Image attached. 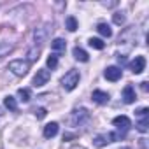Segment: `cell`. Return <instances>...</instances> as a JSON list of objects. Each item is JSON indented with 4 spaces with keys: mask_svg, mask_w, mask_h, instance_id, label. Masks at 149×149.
Segmentation results:
<instances>
[{
    "mask_svg": "<svg viewBox=\"0 0 149 149\" xmlns=\"http://www.w3.org/2000/svg\"><path fill=\"white\" fill-rule=\"evenodd\" d=\"M90 119V112H88V109H84V107H77V109H74L72 112H70V116L67 118V123H68V126H81L83 123H86Z\"/></svg>",
    "mask_w": 149,
    "mask_h": 149,
    "instance_id": "6da1fadb",
    "label": "cell"
},
{
    "mask_svg": "<svg viewBox=\"0 0 149 149\" xmlns=\"http://www.w3.org/2000/svg\"><path fill=\"white\" fill-rule=\"evenodd\" d=\"M79 79H81V76H79L77 70H68L65 76L61 77V86H63V90H65V91L76 90L77 84H79Z\"/></svg>",
    "mask_w": 149,
    "mask_h": 149,
    "instance_id": "7a4b0ae2",
    "label": "cell"
},
{
    "mask_svg": "<svg viewBox=\"0 0 149 149\" xmlns=\"http://www.w3.org/2000/svg\"><path fill=\"white\" fill-rule=\"evenodd\" d=\"M9 70L14 74V76L23 77V76H26L28 70H30V63L25 61V60H14V61L9 63Z\"/></svg>",
    "mask_w": 149,
    "mask_h": 149,
    "instance_id": "3957f363",
    "label": "cell"
},
{
    "mask_svg": "<svg viewBox=\"0 0 149 149\" xmlns=\"http://www.w3.org/2000/svg\"><path fill=\"white\" fill-rule=\"evenodd\" d=\"M51 30H53V28H51V25H49V23H46V25H42V26L35 28V30H33V42H35V46L44 44V42L47 40V35H49V32H51Z\"/></svg>",
    "mask_w": 149,
    "mask_h": 149,
    "instance_id": "277c9868",
    "label": "cell"
},
{
    "mask_svg": "<svg viewBox=\"0 0 149 149\" xmlns=\"http://www.w3.org/2000/svg\"><path fill=\"white\" fill-rule=\"evenodd\" d=\"M119 139V133H112V132H109V133H100V135H97L95 139H93V144H95V147H104V146H107L109 142H114V140H118Z\"/></svg>",
    "mask_w": 149,
    "mask_h": 149,
    "instance_id": "5b68a950",
    "label": "cell"
},
{
    "mask_svg": "<svg viewBox=\"0 0 149 149\" xmlns=\"http://www.w3.org/2000/svg\"><path fill=\"white\" fill-rule=\"evenodd\" d=\"M51 79V72L47 70V68H40V70H37V74L33 76V86L35 88H40V86H44V84H47V81Z\"/></svg>",
    "mask_w": 149,
    "mask_h": 149,
    "instance_id": "8992f818",
    "label": "cell"
},
{
    "mask_svg": "<svg viewBox=\"0 0 149 149\" xmlns=\"http://www.w3.org/2000/svg\"><path fill=\"white\" fill-rule=\"evenodd\" d=\"M112 125H114L118 130H121V135H125V133L128 132V128L132 126V121H130L128 116H116V118L112 119Z\"/></svg>",
    "mask_w": 149,
    "mask_h": 149,
    "instance_id": "52a82bcc",
    "label": "cell"
},
{
    "mask_svg": "<svg viewBox=\"0 0 149 149\" xmlns=\"http://www.w3.org/2000/svg\"><path fill=\"white\" fill-rule=\"evenodd\" d=\"M104 76H105V79L107 81H112V83H116V81H119L121 79V76H123V70L119 68V67H107L105 68V72H104Z\"/></svg>",
    "mask_w": 149,
    "mask_h": 149,
    "instance_id": "ba28073f",
    "label": "cell"
},
{
    "mask_svg": "<svg viewBox=\"0 0 149 149\" xmlns=\"http://www.w3.org/2000/svg\"><path fill=\"white\" fill-rule=\"evenodd\" d=\"M91 98H93V102L98 104V105L109 104V93H107V91H102V90H95V91L91 93Z\"/></svg>",
    "mask_w": 149,
    "mask_h": 149,
    "instance_id": "9c48e42d",
    "label": "cell"
},
{
    "mask_svg": "<svg viewBox=\"0 0 149 149\" xmlns=\"http://www.w3.org/2000/svg\"><path fill=\"white\" fill-rule=\"evenodd\" d=\"M130 68H132L133 74L144 72V68H146V58H144V56H135V60L130 63Z\"/></svg>",
    "mask_w": 149,
    "mask_h": 149,
    "instance_id": "30bf717a",
    "label": "cell"
},
{
    "mask_svg": "<svg viewBox=\"0 0 149 149\" xmlns=\"http://www.w3.org/2000/svg\"><path fill=\"white\" fill-rule=\"evenodd\" d=\"M137 98H135V90H133V86H125L123 88V102L125 104H133Z\"/></svg>",
    "mask_w": 149,
    "mask_h": 149,
    "instance_id": "8fae6325",
    "label": "cell"
},
{
    "mask_svg": "<svg viewBox=\"0 0 149 149\" xmlns=\"http://www.w3.org/2000/svg\"><path fill=\"white\" fill-rule=\"evenodd\" d=\"M58 128H60L58 123H54V121H53V123H47V125L44 126V137H46V139H53V137L58 133Z\"/></svg>",
    "mask_w": 149,
    "mask_h": 149,
    "instance_id": "7c38bea8",
    "label": "cell"
},
{
    "mask_svg": "<svg viewBox=\"0 0 149 149\" xmlns=\"http://www.w3.org/2000/svg\"><path fill=\"white\" fill-rule=\"evenodd\" d=\"M13 51H14V46L13 44H9V42H0V60L6 58V56H9Z\"/></svg>",
    "mask_w": 149,
    "mask_h": 149,
    "instance_id": "4fadbf2b",
    "label": "cell"
},
{
    "mask_svg": "<svg viewBox=\"0 0 149 149\" xmlns=\"http://www.w3.org/2000/svg\"><path fill=\"white\" fill-rule=\"evenodd\" d=\"M74 58L76 60H79V61H88L90 60V56H88V53L83 49V47H74Z\"/></svg>",
    "mask_w": 149,
    "mask_h": 149,
    "instance_id": "5bb4252c",
    "label": "cell"
},
{
    "mask_svg": "<svg viewBox=\"0 0 149 149\" xmlns=\"http://www.w3.org/2000/svg\"><path fill=\"white\" fill-rule=\"evenodd\" d=\"M97 32L102 35V37H111L112 35V30H111V26L107 25V23H98V26H97Z\"/></svg>",
    "mask_w": 149,
    "mask_h": 149,
    "instance_id": "9a60e30c",
    "label": "cell"
},
{
    "mask_svg": "<svg viewBox=\"0 0 149 149\" xmlns=\"http://www.w3.org/2000/svg\"><path fill=\"white\" fill-rule=\"evenodd\" d=\"M133 35H135V30H133V28L125 30V32L119 35V44H125V42H128V40H130V42H133V39H132Z\"/></svg>",
    "mask_w": 149,
    "mask_h": 149,
    "instance_id": "2e32d148",
    "label": "cell"
},
{
    "mask_svg": "<svg viewBox=\"0 0 149 149\" xmlns=\"http://www.w3.org/2000/svg\"><path fill=\"white\" fill-rule=\"evenodd\" d=\"M65 47H67V42H65L63 39H54V40L51 42V49H53V51H56V53L65 51Z\"/></svg>",
    "mask_w": 149,
    "mask_h": 149,
    "instance_id": "e0dca14e",
    "label": "cell"
},
{
    "mask_svg": "<svg viewBox=\"0 0 149 149\" xmlns=\"http://www.w3.org/2000/svg\"><path fill=\"white\" fill-rule=\"evenodd\" d=\"M4 105H6L9 111H13V112H16V111H18V102H16V98H14V97H11V95L4 98Z\"/></svg>",
    "mask_w": 149,
    "mask_h": 149,
    "instance_id": "ac0fdd59",
    "label": "cell"
},
{
    "mask_svg": "<svg viewBox=\"0 0 149 149\" xmlns=\"http://www.w3.org/2000/svg\"><path fill=\"white\" fill-rule=\"evenodd\" d=\"M88 44H90L93 49H98V51H102V49L105 47V42H104L102 39H97V37H91V39L88 40Z\"/></svg>",
    "mask_w": 149,
    "mask_h": 149,
    "instance_id": "d6986e66",
    "label": "cell"
},
{
    "mask_svg": "<svg viewBox=\"0 0 149 149\" xmlns=\"http://www.w3.org/2000/svg\"><path fill=\"white\" fill-rule=\"evenodd\" d=\"M39 54H40V49H39L37 46L30 47L28 53H26V56H28V63H30V61H37V60H39Z\"/></svg>",
    "mask_w": 149,
    "mask_h": 149,
    "instance_id": "ffe728a7",
    "label": "cell"
},
{
    "mask_svg": "<svg viewBox=\"0 0 149 149\" xmlns=\"http://www.w3.org/2000/svg\"><path fill=\"white\" fill-rule=\"evenodd\" d=\"M65 26H67L68 32H76V30H77V19L74 18V16H68V18L65 19Z\"/></svg>",
    "mask_w": 149,
    "mask_h": 149,
    "instance_id": "44dd1931",
    "label": "cell"
},
{
    "mask_svg": "<svg viewBox=\"0 0 149 149\" xmlns=\"http://www.w3.org/2000/svg\"><path fill=\"white\" fill-rule=\"evenodd\" d=\"M137 130H139L140 133H146V132L149 130V118H142V119L137 123Z\"/></svg>",
    "mask_w": 149,
    "mask_h": 149,
    "instance_id": "7402d4cb",
    "label": "cell"
},
{
    "mask_svg": "<svg viewBox=\"0 0 149 149\" xmlns=\"http://www.w3.org/2000/svg\"><path fill=\"white\" fill-rule=\"evenodd\" d=\"M18 95H19V100H23V102H30V98H32V93H30L28 88H21V90H18Z\"/></svg>",
    "mask_w": 149,
    "mask_h": 149,
    "instance_id": "603a6c76",
    "label": "cell"
},
{
    "mask_svg": "<svg viewBox=\"0 0 149 149\" xmlns=\"http://www.w3.org/2000/svg\"><path fill=\"white\" fill-rule=\"evenodd\" d=\"M56 67H58V54H49V58H47V68L54 70Z\"/></svg>",
    "mask_w": 149,
    "mask_h": 149,
    "instance_id": "cb8c5ba5",
    "label": "cell"
},
{
    "mask_svg": "<svg viewBox=\"0 0 149 149\" xmlns=\"http://www.w3.org/2000/svg\"><path fill=\"white\" fill-rule=\"evenodd\" d=\"M112 19H114L116 25H123V23H125V16H123V13H116V14L112 16Z\"/></svg>",
    "mask_w": 149,
    "mask_h": 149,
    "instance_id": "d4e9b609",
    "label": "cell"
},
{
    "mask_svg": "<svg viewBox=\"0 0 149 149\" xmlns=\"http://www.w3.org/2000/svg\"><path fill=\"white\" fill-rule=\"evenodd\" d=\"M135 114H137L139 118H149V109H147V107H142V109H139Z\"/></svg>",
    "mask_w": 149,
    "mask_h": 149,
    "instance_id": "484cf974",
    "label": "cell"
},
{
    "mask_svg": "<svg viewBox=\"0 0 149 149\" xmlns=\"http://www.w3.org/2000/svg\"><path fill=\"white\" fill-rule=\"evenodd\" d=\"M46 109H42V107H39V109H35V116H37V119H42V118H46Z\"/></svg>",
    "mask_w": 149,
    "mask_h": 149,
    "instance_id": "4316f807",
    "label": "cell"
},
{
    "mask_svg": "<svg viewBox=\"0 0 149 149\" xmlns=\"http://www.w3.org/2000/svg\"><path fill=\"white\" fill-rule=\"evenodd\" d=\"M140 88H142V91H147V83H146V81L140 83Z\"/></svg>",
    "mask_w": 149,
    "mask_h": 149,
    "instance_id": "83f0119b",
    "label": "cell"
},
{
    "mask_svg": "<svg viewBox=\"0 0 149 149\" xmlns=\"http://www.w3.org/2000/svg\"><path fill=\"white\" fill-rule=\"evenodd\" d=\"M118 61H119V63H126V58H125V56H118Z\"/></svg>",
    "mask_w": 149,
    "mask_h": 149,
    "instance_id": "f1b7e54d",
    "label": "cell"
},
{
    "mask_svg": "<svg viewBox=\"0 0 149 149\" xmlns=\"http://www.w3.org/2000/svg\"><path fill=\"white\" fill-rule=\"evenodd\" d=\"M70 149H86V147H83V146H72Z\"/></svg>",
    "mask_w": 149,
    "mask_h": 149,
    "instance_id": "f546056e",
    "label": "cell"
},
{
    "mask_svg": "<svg viewBox=\"0 0 149 149\" xmlns=\"http://www.w3.org/2000/svg\"><path fill=\"white\" fill-rule=\"evenodd\" d=\"M119 149H130V147H119Z\"/></svg>",
    "mask_w": 149,
    "mask_h": 149,
    "instance_id": "4dcf8cb0",
    "label": "cell"
},
{
    "mask_svg": "<svg viewBox=\"0 0 149 149\" xmlns=\"http://www.w3.org/2000/svg\"><path fill=\"white\" fill-rule=\"evenodd\" d=\"M0 116H2V107H0Z\"/></svg>",
    "mask_w": 149,
    "mask_h": 149,
    "instance_id": "1f68e13d",
    "label": "cell"
}]
</instances>
